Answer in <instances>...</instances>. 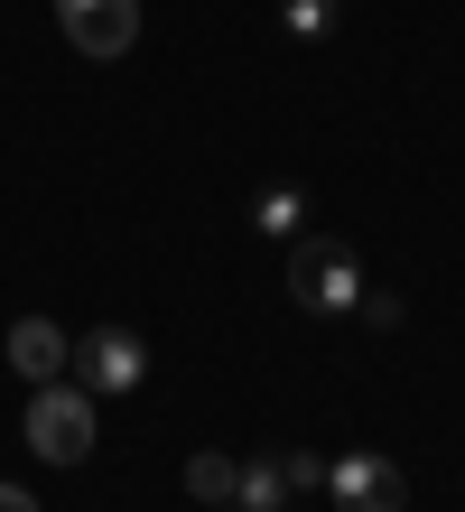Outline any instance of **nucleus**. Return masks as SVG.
Returning <instances> with one entry per match:
<instances>
[{"label":"nucleus","mask_w":465,"mask_h":512,"mask_svg":"<svg viewBox=\"0 0 465 512\" xmlns=\"http://www.w3.org/2000/svg\"><path fill=\"white\" fill-rule=\"evenodd\" d=\"M56 28L84 56H131L140 47V0H56Z\"/></svg>","instance_id":"obj_5"},{"label":"nucleus","mask_w":465,"mask_h":512,"mask_svg":"<svg viewBox=\"0 0 465 512\" xmlns=\"http://www.w3.org/2000/svg\"><path fill=\"white\" fill-rule=\"evenodd\" d=\"M66 373L103 401V391H140V373H149V345L131 336V326H84L75 336V354H66Z\"/></svg>","instance_id":"obj_3"},{"label":"nucleus","mask_w":465,"mask_h":512,"mask_svg":"<svg viewBox=\"0 0 465 512\" xmlns=\"http://www.w3.org/2000/svg\"><path fill=\"white\" fill-rule=\"evenodd\" d=\"M279 19H289V38H326V28H335V0H279Z\"/></svg>","instance_id":"obj_10"},{"label":"nucleus","mask_w":465,"mask_h":512,"mask_svg":"<svg viewBox=\"0 0 465 512\" xmlns=\"http://www.w3.org/2000/svg\"><path fill=\"white\" fill-rule=\"evenodd\" d=\"M289 298L307 317H354L363 308V261L345 243H317V233H298L289 243Z\"/></svg>","instance_id":"obj_1"},{"label":"nucleus","mask_w":465,"mask_h":512,"mask_svg":"<svg viewBox=\"0 0 465 512\" xmlns=\"http://www.w3.org/2000/svg\"><path fill=\"white\" fill-rule=\"evenodd\" d=\"M252 224H261V233H279V243H298V224H307V196H298V187H261Z\"/></svg>","instance_id":"obj_9"},{"label":"nucleus","mask_w":465,"mask_h":512,"mask_svg":"<svg viewBox=\"0 0 465 512\" xmlns=\"http://www.w3.org/2000/svg\"><path fill=\"white\" fill-rule=\"evenodd\" d=\"M66 326H56V317H19L10 326V373H28V382H56V373H66Z\"/></svg>","instance_id":"obj_6"},{"label":"nucleus","mask_w":465,"mask_h":512,"mask_svg":"<svg viewBox=\"0 0 465 512\" xmlns=\"http://www.w3.org/2000/svg\"><path fill=\"white\" fill-rule=\"evenodd\" d=\"M289 503H298L289 447H270V457H242V485H233V512H289Z\"/></svg>","instance_id":"obj_7"},{"label":"nucleus","mask_w":465,"mask_h":512,"mask_svg":"<svg viewBox=\"0 0 465 512\" xmlns=\"http://www.w3.org/2000/svg\"><path fill=\"white\" fill-rule=\"evenodd\" d=\"M28 447L47 466H84L93 457V391L84 382H38L28 391Z\"/></svg>","instance_id":"obj_2"},{"label":"nucleus","mask_w":465,"mask_h":512,"mask_svg":"<svg viewBox=\"0 0 465 512\" xmlns=\"http://www.w3.org/2000/svg\"><path fill=\"white\" fill-rule=\"evenodd\" d=\"M233 485H242V457H224V447L186 457V494H196L205 512H233Z\"/></svg>","instance_id":"obj_8"},{"label":"nucleus","mask_w":465,"mask_h":512,"mask_svg":"<svg viewBox=\"0 0 465 512\" xmlns=\"http://www.w3.org/2000/svg\"><path fill=\"white\" fill-rule=\"evenodd\" d=\"M326 494H335V512H410V475L391 457H372V447H345L326 466Z\"/></svg>","instance_id":"obj_4"},{"label":"nucleus","mask_w":465,"mask_h":512,"mask_svg":"<svg viewBox=\"0 0 465 512\" xmlns=\"http://www.w3.org/2000/svg\"><path fill=\"white\" fill-rule=\"evenodd\" d=\"M0 512H38V494H28V485H0Z\"/></svg>","instance_id":"obj_11"}]
</instances>
